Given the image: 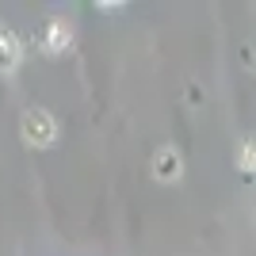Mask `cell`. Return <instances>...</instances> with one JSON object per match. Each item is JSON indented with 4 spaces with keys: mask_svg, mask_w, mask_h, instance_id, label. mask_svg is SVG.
Listing matches in <instances>:
<instances>
[{
    "mask_svg": "<svg viewBox=\"0 0 256 256\" xmlns=\"http://www.w3.org/2000/svg\"><path fill=\"white\" fill-rule=\"evenodd\" d=\"M20 130H23V138H27V146H34V150H46L58 138V122H54V115L46 107H27L23 118H20Z\"/></svg>",
    "mask_w": 256,
    "mask_h": 256,
    "instance_id": "cell-1",
    "label": "cell"
},
{
    "mask_svg": "<svg viewBox=\"0 0 256 256\" xmlns=\"http://www.w3.org/2000/svg\"><path fill=\"white\" fill-rule=\"evenodd\" d=\"M241 168L245 172H256V138H248L241 146Z\"/></svg>",
    "mask_w": 256,
    "mask_h": 256,
    "instance_id": "cell-5",
    "label": "cell"
},
{
    "mask_svg": "<svg viewBox=\"0 0 256 256\" xmlns=\"http://www.w3.org/2000/svg\"><path fill=\"white\" fill-rule=\"evenodd\" d=\"M20 58H23L20 38H16L8 27H0V73H4V76L16 73V69H20Z\"/></svg>",
    "mask_w": 256,
    "mask_h": 256,
    "instance_id": "cell-2",
    "label": "cell"
},
{
    "mask_svg": "<svg viewBox=\"0 0 256 256\" xmlns=\"http://www.w3.org/2000/svg\"><path fill=\"white\" fill-rule=\"evenodd\" d=\"M65 46H69V27H65L62 20H50V23L42 27V50L62 54Z\"/></svg>",
    "mask_w": 256,
    "mask_h": 256,
    "instance_id": "cell-3",
    "label": "cell"
},
{
    "mask_svg": "<svg viewBox=\"0 0 256 256\" xmlns=\"http://www.w3.org/2000/svg\"><path fill=\"white\" fill-rule=\"evenodd\" d=\"M153 164H157L160 180H176V176H180V153H176V150H160Z\"/></svg>",
    "mask_w": 256,
    "mask_h": 256,
    "instance_id": "cell-4",
    "label": "cell"
}]
</instances>
